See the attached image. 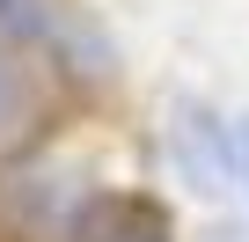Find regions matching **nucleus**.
<instances>
[{
  "mask_svg": "<svg viewBox=\"0 0 249 242\" xmlns=\"http://www.w3.org/2000/svg\"><path fill=\"white\" fill-rule=\"evenodd\" d=\"M95 242H176V227H169V205H154V198H117L103 213Z\"/></svg>",
  "mask_w": 249,
  "mask_h": 242,
  "instance_id": "nucleus-1",
  "label": "nucleus"
},
{
  "mask_svg": "<svg viewBox=\"0 0 249 242\" xmlns=\"http://www.w3.org/2000/svg\"><path fill=\"white\" fill-rule=\"evenodd\" d=\"M0 30L8 37H37L44 30V0H0Z\"/></svg>",
  "mask_w": 249,
  "mask_h": 242,
  "instance_id": "nucleus-2",
  "label": "nucleus"
},
{
  "mask_svg": "<svg viewBox=\"0 0 249 242\" xmlns=\"http://www.w3.org/2000/svg\"><path fill=\"white\" fill-rule=\"evenodd\" d=\"M22 110V74H15V59L0 52V125H8V117Z\"/></svg>",
  "mask_w": 249,
  "mask_h": 242,
  "instance_id": "nucleus-3",
  "label": "nucleus"
},
{
  "mask_svg": "<svg viewBox=\"0 0 249 242\" xmlns=\"http://www.w3.org/2000/svg\"><path fill=\"white\" fill-rule=\"evenodd\" d=\"M242 176H249V132H242Z\"/></svg>",
  "mask_w": 249,
  "mask_h": 242,
  "instance_id": "nucleus-4",
  "label": "nucleus"
},
{
  "mask_svg": "<svg viewBox=\"0 0 249 242\" xmlns=\"http://www.w3.org/2000/svg\"><path fill=\"white\" fill-rule=\"evenodd\" d=\"M213 242H242V235H213Z\"/></svg>",
  "mask_w": 249,
  "mask_h": 242,
  "instance_id": "nucleus-5",
  "label": "nucleus"
}]
</instances>
